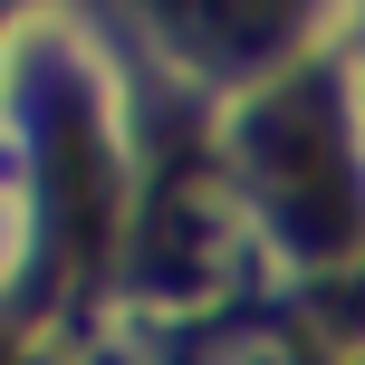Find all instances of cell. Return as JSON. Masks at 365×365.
I'll return each instance as SVG.
<instances>
[{"label":"cell","instance_id":"cell-1","mask_svg":"<svg viewBox=\"0 0 365 365\" xmlns=\"http://www.w3.org/2000/svg\"><path fill=\"white\" fill-rule=\"evenodd\" d=\"M250 182L269 202V221L298 240V250H346L356 221H365V182H356V145H346V115H336L327 77H298L279 87L269 106L250 115Z\"/></svg>","mask_w":365,"mask_h":365},{"label":"cell","instance_id":"cell-2","mask_svg":"<svg viewBox=\"0 0 365 365\" xmlns=\"http://www.w3.org/2000/svg\"><path fill=\"white\" fill-rule=\"evenodd\" d=\"M135 259H145L154 289H221L231 279V202L202 173H173L154 192L145 231H135Z\"/></svg>","mask_w":365,"mask_h":365}]
</instances>
